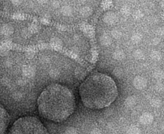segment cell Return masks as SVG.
Wrapping results in <instances>:
<instances>
[{
    "label": "cell",
    "mask_w": 164,
    "mask_h": 134,
    "mask_svg": "<svg viewBox=\"0 0 164 134\" xmlns=\"http://www.w3.org/2000/svg\"><path fill=\"white\" fill-rule=\"evenodd\" d=\"M79 93L87 108L99 110L106 108L115 101L118 96V89L110 76L102 72H95L82 82Z\"/></svg>",
    "instance_id": "obj_2"
},
{
    "label": "cell",
    "mask_w": 164,
    "mask_h": 134,
    "mask_svg": "<svg viewBox=\"0 0 164 134\" xmlns=\"http://www.w3.org/2000/svg\"><path fill=\"white\" fill-rule=\"evenodd\" d=\"M10 117L7 110L0 103V134H3L10 123Z\"/></svg>",
    "instance_id": "obj_4"
},
{
    "label": "cell",
    "mask_w": 164,
    "mask_h": 134,
    "mask_svg": "<svg viewBox=\"0 0 164 134\" xmlns=\"http://www.w3.org/2000/svg\"><path fill=\"white\" fill-rule=\"evenodd\" d=\"M40 114L48 120L59 122L74 113L75 97L71 89L59 83H52L43 91L37 99Z\"/></svg>",
    "instance_id": "obj_1"
},
{
    "label": "cell",
    "mask_w": 164,
    "mask_h": 134,
    "mask_svg": "<svg viewBox=\"0 0 164 134\" xmlns=\"http://www.w3.org/2000/svg\"><path fill=\"white\" fill-rule=\"evenodd\" d=\"M9 134H48V132L39 119L25 116L19 118L14 122Z\"/></svg>",
    "instance_id": "obj_3"
},
{
    "label": "cell",
    "mask_w": 164,
    "mask_h": 134,
    "mask_svg": "<svg viewBox=\"0 0 164 134\" xmlns=\"http://www.w3.org/2000/svg\"><path fill=\"white\" fill-rule=\"evenodd\" d=\"M146 83V80L143 77H141V76H137L134 80V85L137 89H140V87H144Z\"/></svg>",
    "instance_id": "obj_5"
}]
</instances>
